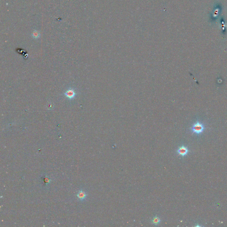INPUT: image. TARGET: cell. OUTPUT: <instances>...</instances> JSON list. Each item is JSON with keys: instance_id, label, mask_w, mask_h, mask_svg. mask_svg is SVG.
<instances>
[{"instance_id": "6da1fadb", "label": "cell", "mask_w": 227, "mask_h": 227, "mask_svg": "<svg viewBox=\"0 0 227 227\" xmlns=\"http://www.w3.org/2000/svg\"><path fill=\"white\" fill-rule=\"evenodd\" d=\"M191 130L193 133L197 135H199L204 131V126L202 123L198 122L193 125L192 127Z\"/></svg>"}, {"instance_id": "7a4b0ae2", "label": "cell", "mask_w": 227, "mask_h": 227, "mask_svg": "<svg viewBox=\"0 0 227 227\" xmlns=\"http://www.w3.org/2000/svg\"><path fill=\"white\" fill-rule=\"evenodd\" d=\"M177 153L178 154L182 157H184L186 155L188 152V148L184 146H182L180 147L177 149Z\"/></svg>"}, {"instance_id": "3957f363", "label": "cell", "mask_w": 227, "mask_h": 227, "mask_svg": "<svg viewBox=\"0 0 227 227\" xmlns=\"http://www.w3.org/2000/svg\"><path fill=\"white\" fill-rule=\"evenodd\" d=\"M75 95V92L73 89H69L68 91H67L66 92L64 93V95L66 96V97L70 99H72L74 98Z\"/></svg>"}, {"instance_id": "277c9868", "label": "cell", "mask_w": 227, "mask_h": 227, "mask_svg": "<svg viewBox=\"0 0 227 227\" xmlns=\"http://www.w3.org/2000/svg\"><path fill=\"white\" fill-rule=\"evenodd\" d=\"M77 196L79 200H80L81 201H83L86 199V198L87 197V195L86 192L83 191L82 190H81L78 192Z\"/></svg>"}, {"instance_id": "5b68a950", "label": "cell", "mask_w": 227, "mask_h": 227, "mask_svg": "<svg viewBox=\"0 0 227 227\" xmlns=\"http://www.w3.org/2000/svg\"><path fill=\"white\" fill-rule=\"evenodd\" d=\"M152 222V223L153 224L157 225V224H159L160 223L161 220H160V218H159V217L155 216L153 219Z\"/></svg>"}, {"instance_id": "8992f818", "label": "cell", "mask_w": 227, "mask_h": 227, "mask_svg": "<svg viewBox=\"0 0 227 227\" xmlns=\"http://www.w3.org/2000/svg\"><path fill=\"white\" fill-rule=\"evenodd\" d=\"M33 36L35 38H38L39 36V33L36 32H34L33 33Z\"/></svg>"}]
</instances>
